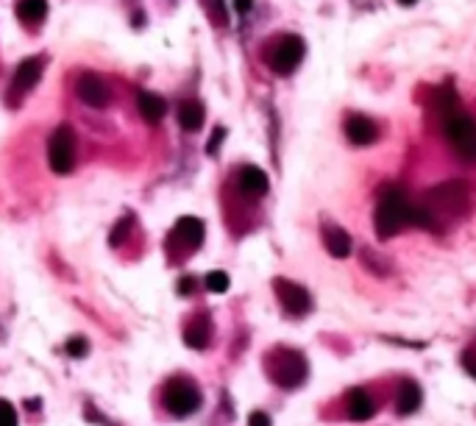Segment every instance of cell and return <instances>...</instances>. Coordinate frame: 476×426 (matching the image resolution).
<instances>
[{"label":"cell","instance_id":"277c9868","mask_svg":"<svg viewBox=\"0 0 476 426\" xmlns=\"http://www.w3.org/2000/svg\"><path fill=\"white\" fill-rule=\"evenodd\" d=\"M164 407L170 415H193L198 407H201V393L193 382L187 379H173L167 387H164Z\"/></svg>","mask_w":476,"mask_h":426},{"label":"cell","instance_id":"83f0119b","mask_svg":"<svg viewBox=\"0 0 476 426\" xmlns=\"http://www.w3.org/2000/svg\"><path fill=\"white\" fill-rule=\"evenodd\" d=\"M196 290V279H189V276H184L181 281H178V293L181 295H189V293H193Z\"/></svg>","mask_w":476,"mask_h":426},{"label":"cell","instance_id":"ac0fdd59","mask_svg":"<svg viewBox=\"0 0 476 426\" xmlns=\"http://www.w3.org/2000/svg\"><path fill=\"white\" fill-rule=\"evenodd\" d=\"M178 123L187 131H198L204 126V106L198 100H187L181 109H178Z\"/></svg>","mask_w":476,"mask_h":426},{"label":"cell","instance_id":"ffe728a7","mask_svg":"<svg viewBox=\"0 0 476 426\" xmlns=\"http://www.w3.org/2000/svg\"><path fill=\"white\" fill-rule=\"evenodd\" d=\"M184 343L189 349H207L209 346V326L207 324H193L189 329H184Z\"/></svg>","mask_w":476,"mask_h":426},{"label":"cell","instance_id":"7c38bea8","mask_svg":"<svg viewBox=\"0 0 476 426\" xmlns=\"http://www.w3.org/2000/svg\"><path fill=\"white\" fill-rule=\"evenodd\" d=\"M39 75H42V59L31 56V59L20 62V67H17V73H15V89L28 92V89L39 81Z\"/></svg>","mask_w":476,"mask_h":426},{"label":"cell","instance_id":"3957f363","mask_svg":"<svg viewBox=\"0 0 476 426\" xmlns=\"http://www.w3.org/2000/svg\"><path fill=\"white\" fill-rule=\"evenodd\" d=\"M446 137L459 159L476 162V123L468 115H451L446 120Z\"/></svg>","mask_w":476,"mask_h":426},{"label":"cell","instance_id":"9c48e42d","mask_svg":"<svg viewBox=\"0 0 476 426\" xmlns=\"http://www.w3.org/2000/svg\"><path fill=\"white\" fill-rule=\"evenodd\" d=\"M75 92L78 98L86 103V106H95V109H104V106L109 103V86L92 73H84L75 84Z\"/></svg>","mask_w":476,"mask_h":426},{"label":"cell","instance_id":"44dd1931","mask_svg":"<svg viewBox=\"0 0 476 426\" xmlns=\"http://www.w3.org/2000/svg\"><path fill=\"white\" fill-rule=\"evenodd\" d=\"M204 284H207L209 293H226L229 290V276L223 270H212V273H207Z\"/></svg>","mask_w":476,"mask_h":426},{"label":"cell","instance_id":"e0dca14e","mask_svg":"<svg viewBox=\"0 0 476 426\" xmlns=\"http://www.w3.org/2000/svg\"><path fill=\"white\" fill-rule=\"evenodd\" d=\"M17 15H20V20L26 26L34 28V26H39L45 20L48 3H45V0H17Z\"/></svg>","mask_w":476,"mask_h":426},{"label":"cell","instance_id":"484cf974","mask_svg":"<svg viewBox=\"0 0 476 426\" xmlns=\"http://www.w3.org/2000/svg\"><path fill=\"white\" fill-rule=\"evenodd\" d=\"M226 137V131L223 129H215V134H212V140H209V145H207V151L209 154H218V145H220V140Z\"/></svg>","mask_w":476,"mask_h":426},{"label":"cell","instance_id":"6da1fadb","mask_svg":"<svg viewBox=\"0 0 476 426\" xmlns=\"http://www.w3.org/2000/svg\"><path fill=\"white\" fill-rule=\"evenodd\" d=\"M407 209H410V203H407V198H404V192H401V189H390V192H385L382 198H379V203H376V215H373L376 234L382 237V240L393 237V234L407 223Z\"/></svg>","mask_w":476,"mask_h":426},{"label":"cell","instance_id":"2e32d148","mask_svg":"<svg viewBox=\"0 0 476 426\" xmlns=\"http://www.w3.org/2000/svg\"><path fill=\"white\" fill-rule=\"evenodd\" d=\"M175 237H181L189 248H198L204 240V223L198 218H181L175 226Z\"/></svg>","mask_w":476,"mask_h":426},{"label":"cell","instance_id":"5b68a950","mask_svg":"<svg viewBox=\"0 0 476 426\" xmlns=\"http://www.w3.org/2000/svg\"><path fill=\"white\" fill-rule=\"evenodd\" d=\"M48 162L56 176H67L75 165V137L70 126H59L48 142Z\"/></svg>","mask_w":476,"mask_h":426},{"label":"cell","instance_id":"4316f807","mask_svg":"<svg viewBox=\"0 0 476 426\" xmlns=\"http://www.w3.org/2000/svg\"><path fill=\"white\" fill-rule=\"evenodd\" d=\"M248 426H270V418H267L265 412H251Z\"/></svg>","mask_w":476,"mask_h":426},{"label":"cell","instance_id":"cb8c5ba5","mask_svg":"<svg viewBox=\"0 0 476 426\" xmlns=\"http://www.w3.org/2000/svg\"><path fill=\"white\" fill-rule=\"evenodd\" d=\"M128 229H131V221H128V218H126V221H120V226H117V229L112 232V237H109V243H112V246H120Z\"/></svg>","mask_w":476,"mask_h":426},{"label":"cell","instance_id":"52a82bcc","mask_svg":"<svg viewBox=\"0 0 476 426\" xmlns=\"http://www.w3.org/2000/svg\"><path fill=\"white\" fill-rule=\"evenodd\" d=\"M304 56V42L298 37H281L270 50V67L278 75H290Z\"/></svg>","mask_w":476,"mask_h":426},{"label":"cell","instance_id":"f1b7e54d","mask_svg":"<svg viewBox=\"0 0 476 426\" xmlns=\"http://www.w3.org/2000/svg\"><path fill=\"white\" fill-rule=\"evenodd\" d=\"M251 6H254V0H234V9L237 12H248Z\"/></svg>","mask_w":476,"mask_h":426},{"label":"cell","instance_id":"8992f818","mask_svg":"<svg viewBox=\"0 0 476 426\" xmlns=\"http://www.w3.org/2000/svg\"><path fill=\"white\" fill-rule=\"evenodd\" d=\"M465 195H468V189H465L462 181H448V184H443V187L429 192L432 209H426V206L423 209L429 212L432 223H435V218L440 215V212H443V215H448V218H457V212H462V206H465Z\"/></svg>","mask_w":476,"mask_h":426},{"label":"cell","instance_id":"d4e9b609","mask_svg":"<svg viewBox=\"0 0 476 426\" xmlns=\"http://www.w3.org/2000/svg\"><path fill=\"white\" fill-rule=\"evenodd\" d=\"M462 365H465V371H468L470 376H476V349H468V351L462 354Z\"/></svg>","mask_w":476,"mask_h":426},{"label":"cell","instance_id":"7a4b0ae2","mask_svg":"<svg viewBox=\"0 0 476 426\" xmlns=\"http://www.w3.org/2000/svg\"><path fill=\"white\" fill-rule=\"evenodd\" d=\"M267 371H270V379L281 387H296L307 379V360L298 354V351H290V349H281L276 351L270 360H267Z\"/></svg>","mask_w":476,"mask_h":426},{"label":"cell","instance_id":"7402d4cb","mask_svg":"<svg viewBox=\"0 0 476 426\" xmlns=\"http://www.w3.org/2000/svg\"><path fill=\"white\" fill-rule=\"evenodd\" d=\"M64 351H67L70 357H84V354L89 351V343H86L84 337H70L67 346H64Z\"/></svg>","mask_w":476,"mask_h":426},{"label":"cell","instance_id":"4fadbf2b","mask_svg":"<svg viewBox=\"0 0 476 426\" xmlns=\"http://www.w3.org/2000/svg\"><path fill=\"white\" fill-rule=\"evenodd\" d=\"M167 112V103L162 95L156 92H140V115L148 120V123H159Z\"/></svg>","mask_w":476,"mask_h":426},{"label":"cell","instance_id":"f546056e","mask_svg":"<svg viewBox=\"0 0 476 426\" xmlns=\"http://www.w3.org/2000/svg\"><path fill=\"white\" fill-rule=\"evenodd\" d=\"M399 3H401V6H415L418 0H399Z\"/></svg>","mask_w":476,"mask_h":426},{"label":"cell","instance_id":"603a6c76","mask_svg":"<svg viewBox=\"0 0 476 426\" xmlns=\"http://www.w3.org/2000/svg\"><path fill=\"white\" fill-rule=\"evenodd\" d=\"M0 426H17V412L9 401H0Z\"/></svg>","mask_w":476,"mask_h":426},{"label":"cell","instance_id":"5bb4252c","mask_svg":"<svg viewBox=\"0 0 476 426\" xmlns=\"http://www.w3.org/2000/svg\"><path fill=\"white\" fill-rule=\"evenodd\" d=\"M323 240H326V248H329V254H332L334 259H345V257L351 254V237H348V232L332 226V229H326Z\"/></svg>","mask_w":476,"mask_h":426},{"label":"cell","instance_id":"ba28073f","mask_svg":"<svg viewBox=\"0 0 476 426\" xmlns=\"http://www.w3.org/2000/svg\"><path fill=\"white\" fill-rule=\"evenodd\" d=\"M273 287H276V295H278L281 306L287 309L290 315H307V312H310L312 301H310V293H307L301 284L287 281V279H276Z\"/></svg>","mask_w":476,"mask_h":426},{"label":"cell","instance_id":"d6986e66","mask_svg":"<svg viewBox=\"0 0 476 426\" xmlns=\"http://www.w3.org/2000/svg\"><path fill=\"white\" fill-rule=\"evenodd\" d=\"M421 407V387L415 382H404L401 390H399V401H396V409L401 415H410Z\"/></svg>","mask_w":476,"mask_h":426},{"label":"cell","instance_id":"9a60e30c","mask_svg":"<svg viewBox=\"0 0 476 426\" xmlns=\"http://www.w3.org/2000/svg\"><path fill=\"white\" fill-rule=\"evenodd\" d=\"M373 412H376L373 398L365 390H351V396H348V415L354 420H368V418H373Z\"/></svg>","mask_w":476,"mask_h":426},{"label":"cell","instance_id":"30bf717a","mask_svg":"<svg viewBox=\"0 0 476 426\" xmlns=\"http://www.w3.org/2000/svg\"><path fill=\"white\" fill-rule=\"evenodd\" d=\"M345 134H348V140L354 145H368V142L376 140V123L370 118H365V115H354L345 123Z\"/></svg>","mask_w":476,"mask_h":426},{"label":"cell","instance_id":"8fae6325","mask_svg":"<svg viewBox=\"0 0 476 426\" xmlns=\"http://www.w3.org/2000/svg\"><path fill=\"white\" fill-rule=\"evenodd\" d=\"M240 189H242L245 195H251V198L265 195V192H267V176H265V170L256 167V165L242 167V170H240Z\"/></svg>","mask_w":476,"mask_h":426}]
</instances>
